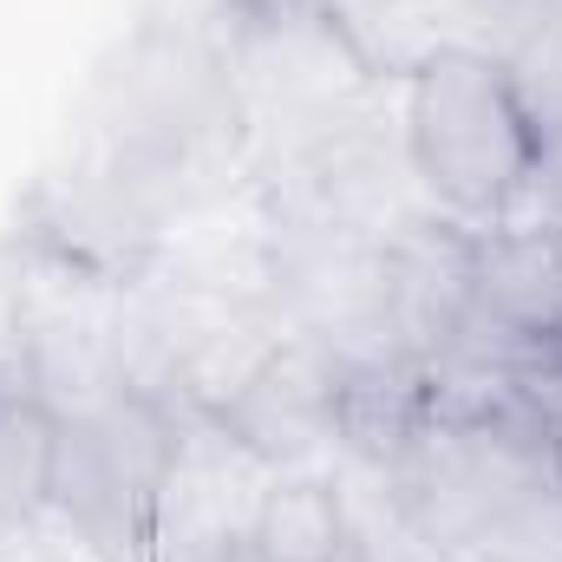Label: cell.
Returning a JSON list of instances; mask_svg holds the SVG:
<instances>
[{
    "mask_svg": "<svg viewBox=\"0 0 562 562\" xmlns=\"http://www.w3.org/2000/svg\"><path fill=\"white\" fill-rule=\"evenodd\" d=\"M380 477L445 562H562V445L510 406H431Z\"/></svg>",
    "mask_w": 562,
    "mask_h": 562,
    "instance_id": "6da1fadb",
    "label": "cell"
},
{
    "mask_svg": "<svg viewBox=\"0 0 562 562\" xmlns=\"http://www.w3.org/2000/svg\"><path fill=\"white\" fill-rule=\"evenodd\" d=\"M543 157L550 144L491 46L445 40L406 72V170L438 216L464 229L504 223L530 196Z\"/></svg>",
    "mask_w": 562,
    "mask_h": 562,
    "instance_id": "7a4b0ae2",
    "label": "cell"
},
{
    "mask_svg": "<svg viewBox=\"0 0 562 562\" xmlns=\"http://www.w3.org/2000/svg\"><path fill=\"white\" fill-rule=\"evenodd\" d=\"M183 471L177 406L138 386H99L59 406L53 517L92 562H144L164 537V510Z\"/></svg>",
    "mask_w": 562,
    "mask_h": 562,
    "instance_id": "3957f363",
    "label": "cell"
},
{
    "mask_svg": "<svg viewBox=\"0 0 562 562\" xmlns=\"http://www.w3.org/2000/svg\"><path fill=\"white\" fill-rule=\"evenodd\" d=\"M340 386H347V353L321 334L276 340L223 400L216 431L256 458V464H301L314 445H334L340 431Z\"/></svg>",
    "mask_w": 562,
    "mask_h": 562,
    "instance_id": "277c9868",
    "label": "cell"
},
{
    "mask_svg": "<svg viewBox=\"0 0 562 562\" xmlns=\"http://www.w3.org/2000/svg\"><path fill=\"white\" fill-rule=\"evenodd\" d=\"M59 406L26 367L0 373V530H33L53 510Z\"/></svg>",
    "mask_w": 562,
    "mask_h": 562,
    "instance_id": "5b68a950",
    "label": "cell"
},
{
    "mask_svg": "<svg viewBox=\"0 0 562 562\" xmlns=\"http://www.w3.org/2000/svg\"><path fill=\"white\" fill-rule=\"evenodd\" d=\"M249 537L276 562H360V517L327 477H276L256 497Z\"/></svg>",
    "mask_w": 562,
    "mask_h": 562,
    "instance_id": "8992f818",
    "label": "cell"
},
{
    "mask_svg": "<svg viewBox=\"0 0 562 562\" xmlns=\"http://www.w3.org/2000/svg\"><path fill=\"white\" fill-rule=\"evenodd\" d=\"M183 562H276V557L249 537V524H243V530H229V524H223V530H210L203 543H190V557H183Z\"/></svg>",
    "mask_w": 562,
    "mask_h": 562,
    "instance_id": "52a82bcc",
    "label": "cell"
},
{
    "mask_svg": "<svg viewBox=\"0 0 562 562\" xmlns=\"http://www.w3.org/2000/svg\"><path fill=\"white\" fill-rule=\"evenodd\" d=\"M510 216H530V210H510ZM543 223H562V216H543Z\"/></svg>",
    "mask_w": 562,
    "mask_h": 562,
    "instance_id": "ba28073f",
    "label": "cell"
}]
</instances>
